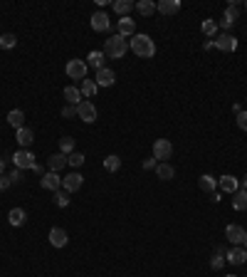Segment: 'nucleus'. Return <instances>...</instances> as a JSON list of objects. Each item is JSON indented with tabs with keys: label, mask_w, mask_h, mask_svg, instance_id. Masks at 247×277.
<instances>
[{
	"label": "nucleus",
	"mask_w": 247,
	"mask_h": 277,
	"mask_svg": "<svg viewBox=\"0 0 247 277\" xmlns=\"http://www.w3.org/2000/svg\"><path fill=\"white\" fill-rule=\"evenodd\" d=\"M64 72H67L69 79H79V82H84V79H87V72H89V65H87L84 60H69L67 67H64Z\"/></svg>",
	"instance_id": "4"
},
{
	"label": "nucleus",
	"mask_w": 247,
	"mask_h": 277,
	"mask_svg": "<svg viewBox=\"0 0 247 277\" xmlns=\"http://www.w3.org/2000/svg\"><path fill=\"white\" fill-rule=\"evenodd\" d=\"M233 208L235 210H247V191H235V198H233Z\"/></svg>",
	"instance_id": "31"
},
{
	"label": "nucleus",
	"mask_w": 247,
	"mask_h": 277,
	"mask_svg": "<svg viewBox=\"0 0 247 277\" xmlns=\"http://www.w3.org/2000/svg\"><path fill=\"white\" fill-rule=\"evenodd\" d=\"M62 117H64V119H74V117H77V107H74V104H67V107L62 109Z\"/></svg>",
	"instance_id": "38"
},
{
	"label": "nucleus",
	"mask_w": 247,
	"mask_h": 277,
	"mask_svg": "<svg viewBox=\"0 0 247 277\" xmlns=\"http://www.w3.org/2000/svg\"><path fill=\"white\" fill-rule=\"evenodd\" d=\"M119 35H122V37H133V35H136V20L122 17V20H119Z\"/></svg>",
	"instance_id": "20"
},
{
	"label": "nucleus",
	"mask_w": 247,
	"mask_h": 277,
	"mask_svg": "<svg viewBox=\"0 0 247 277\" xmlns=\"http://www.w3.org/2000/svg\"><path fill=\"white\" fill-rule=\"evenodd\" d=\"M245 7H247V2H245Z\"/></svg>",
	"instance_id": "47"
},
{
	"label": "nucleus",
	"mask_w": 247,
	"mask_h": 277,
	"mask_svg": "<svg viewBox=\"0 0 247 277\" xmlns=\"http://www.w3.org/2000/svg\"><path fill=\"white\" fill-rule=\"evenodd\" d=\"M82 183H84V176L77 173V171H72V173H67V176L62 178V186H64L67 193H77V191L82 188Z\"/></svg>",
	"instance_id": "9"
},
{
	"label": "nucleus",
	"mask_w": 247,
	"mask_h": 277,
	"mask_svg": "<svg viewBox=\"0 0 247 277\" xmlns=\"http://www.w3.org/2000/svg\"><path fill=\"white\" fill-rule=\"evenodd\" d=\"M7 220H10V225L20 228V225L27 220V215H25V210H22V208H12V210L7 213Z\"/></svg>",
	"instance_id": "24"
},
{
	"label": "nucleus",
	"mask_w": 247,
	"mask_h": 277,
	"mask_svg": "<svg viewBox=\"0 0 247 277\" xmlns=\"http://www.w3.org/2000/svg\"><path fill=\"white\" fill-rule=\"evenodd\" d=\"M218 188H223L225 193H235V191H240V178H235V176H220L218 178Z\"/></svg>",
	"instance_id": "12"
},
{
	"label": "nucleus",
	"mask_w": 247,
	"mask_h": 277,
	"mask_svg": "<svg viewBox=\"0 0 247 277\" xmlns=\"http://www.w3.org/2000/svg\"><path fill=\"white\" fill-rule=\"evenodd\" d=\"M67 163H69V166H74V168H79V166L84 163V153H79V151H72V153L67 156Z\"/></svg>",
	"instance_id": "35"
},
{
	"label": "nucleus",
	"mask_w": 247,
	"mask_h": 277,
	"mask_svg": "<svg viewBox=\"0 0 247 277\" xmlns=\"http://www.w3.org/2000/svg\"><path fill=\"white\" fill-rule=\"evenodd\" d=\"M0 176H5V158H0Z\"/></svg>",
	"instance_id": "44"
},
{
	"label": "nucleus",
	"mask_w": 247,
	"mask_h": 277,
	"mask_svg": "<svg viewBox=\"0 0 247 277\" xmlns=\"http://www.w3.org/2000/svg\"><path fill=\"white\" fill-rule=\"evenodd\" d=\"M213 42H215V47H218L220 52H235V50H238V37H235V35H230V32L218 35Z\"/></svg>",
	"instance_id": "7"
},
{
	"label": "nucleus",
	"mask_w": 247,
	"mask_h": 277,
	"mask_svg": "<svg viewBox=\"0 0 247 277\" xmlns=\"http://www.w3.org/2000/svg\"><path fill=\"white\" fill-rule=\"evenodd\" d=\"M104 52H99V50H94V52H89V57H87V65L94 69H104Z\"/></svg>",
	"instance_id": "26"
},
{
	"label": "nucleus",
	"mask_w": 247,
	"mask_h": 277,
	"mask_svg": "<svg viewBox=\"0 0 247 277\" xmlns=\"http://www.w3.org/2000/svg\"><path fill=\"white\" fill-rule=\"evenodd\" d=\"M40 186L45 188V191H60L62 188V178H60V173H55V171H47L42 178H40Z\"/></svg>",
	"instance_id": "10"
},
{
	"label": "nucleus",
	"mask_w": 247,
	"mask_h": 277,
	"mask_svg": "<svg viewBox=\"0 0 247 277\" xmlns=\"http://www.w3.org/2000/svg\"><path fill=\"white\" fill-rule=\"evenodd\" d=\"M114 10H117V15L128 17V12L133 10V2L131 0H114Z\"/></svg>",
	"instance_id": "29"
},
{
	"label": "nucleus",
	"mask_w": 247,
	"mask_h": 277,
	"mask_svg": "<svg viewBox=\"0 0 247 277\" xmlns=\"http://www.w3.org/2000/svg\"><path fill=\"white\" fill-rule=\"evenodd\" d=\"M50 243H52L55 248H64V245L69 243L67 230H64V228H52V230H50Z\"/></svg>",
	"instance_id": "18"
},
{
	"label": "nucleus",
	"mask_w": 247,
	"mask_h": 277,
	"mask_svg": "<svg viewBox=\"0 0 247 277\" xmlns=\"http://www.w3.org/2000/svg\"><path fill=\"white\" fill-rule=\"evenodd\" d=\"M198 186H200L203 193H215V188H218V178L210 176V173H203V176L198 178Z\"/></svg>",
	"instance_id": "16"
},
{
	"label": "nucleus",
	"mask_w": 247,
	"mask_h": 277,
	"mask_svg": "<svg viewBox=\"0 0 247 277\" xmlns=\"http://www.w3.org/2000/svg\"><path fill=\"white\" fill-rule=\"evenodd\" d=\"M12 183H10V178L7 176H0V191H5V188H10Z\"/></svg>",
	"instance_id": "42"
},
{
	"label": "nucleus",
	"mask_w": 247,
	"mask_h": 277,
	"mask_svg": "<svg viewBox=\"0 0 247 277\" xmlns=\"http://www.w3.org/2000/svg\"><path fill=\"white\" fill-rule=\"evenodd\" d=\"M99 87H112L114 82H117V72L114 69H109V67H104V69H97V79H94Z\"/></svg>",
	"instance_id": "14"
},
{
	"label": "nucleus",
	"mask_w": 247,
	"mask_h": 277,
	"mask_svg": "<svg viewBox=\"0 0 247 277\" xmlns=\"http://www.w3.org/2000/svg\"><path fill=\"white\" fill-rule=\"evenodd\" d=\"M7 178H10V183H20V181H22V171L17 168V171H12Z\"/></svg>",
	"instance_id": "40"
},
{
	"label": "nucleus",
	"mask_w": 247,
	"mask_h": 277,
	"mask_svg": "<svg viewBox=\"0 0 247 277\" xmlns=\"http://www.w3.org/2000/svg\"><path fill=\"white\" fill-rule=\"evenodd\" d=\"M60 151L64 153V156H69L72 151H74V138H69V137H62L60 138Z\"/></svg>",
	"instance_id": "34"
},
{
	"label": "nucleus",
	"mask_w": 247,
	"mask_h": 277,
	"mask_svg": "<svg viewBox=\"0 0 247 277\" xmlns=\"http://www.w3.org/2000/svg\"><path fill=\"white\" fill-rule=\"evenodd\" d=\"M133 7H136V10H138L141 15H146V17L156 12V2H153V0H138V2H136Z\"/></svg>",
	"instance_id": "28"
},
{
	"label": "nucleus",
	"mask_w": 247,
	"mask_h": 277,
	"mask_svg": "<svg viewBox=\"0 0 247 277\" xmlns=\"http://www.w3.org/2000/svg\"><path fill=\"white\" fill-rule=\"evenodd\" d=\"M128 50L136 55V57H153L156 55V45H153V40L148 37V35H133L131 40H128Z\"/></svg>",
	"instance_id": "1"
},
{
	"label": "nucleus",
	"mask_w": 247,
	"mask_h": 277,
	"mask_svg": "<svg viewBox=\"0 0 247 277\" xmlns=\"http://www.w3.org/2000/svg\"><path fill=\"white\" fill-rule=\"evenodd\" d=\"M223 265H225V258H223L220 253H215V258L210 260V268H213V270H223Z\"/></svg>",
	"instance_id": "36"
},
{
	"label": "nucleus",
	"mask_w": 247,
	"mask_h": 277,
	"mask_svg": "<svg viewBox=\"0 0 247 277\" xmlns=\"http://www.w3.org/2000/svg\"><path fill=\"white\" fill-rule=\"evenodd\" d=\"M17 45V37L12 35V32H5V35H0V47L2 50H12Z\"/></svg>",
	"instance_id": "33"
},
{
	"label": "nucleus",
	"mask_w": 247,
	"mask_h": 277,
	"mask_svg": "<svg viewBox=\"0 0 247 277\" xmlns=\"http://www.w3.org/2000/svg\"><path fill=\"white\" fill-rule=\"evenodd\" d=\"M32 171H35V173H37V176H45V168H42V166H40V163H35V166H32Z\"/></svg>",
	"instance_id": "43"
},
{
	"label": "nucleus",
	"mask_w": 247,
	"mask_h": 277,
	"mask_svg": "<svg viewBox=\"0 0 247 277\" xmlns=\"http://www.w3.org/2000/svg\"><path fill=\"white\" fill-rule=\"evenodd\" d=\"M200 30H203L205 37H218V22H215V20H203Z\"/></svg>",
	"instance_id": "32"
},
{
	"label": "nucleus",
	"mask_w": 247,
	"mask_h": 277,
	"mask_svg": "<svg viewBox=\"0 0 247 277\" xmlns=\"http://www.w3.org/2000/svg\"><path fill=\"white\" fill-rule=\"evenodd\" d=\"M104 168H107L109 173H117V171L122 168V158H119L117 153H112V156H107V158H104Z\"/></svg>",
	"instance_id": "30"
},
{
	"label": "nucleus",
	"mask_w": 247,
	"mask_h": 277,
	"mask_svg": "<svg viewBox=\"0 0 247 277\" xmlns=\"http://www.w3.org/2000/svg\"><path fill=\"white\" fill-rule=\"evenodd\" d=\"M64 99H67V104H82L84 99H82V92H79V87H64Z\"/></svg>",
	"instance_id": "21"
},
{
	"label": "nucleus",
	"mask_w": 247,
	"mask_h": 277,
	"mask_svg": "<svg viewBox=\"0 0 247 277\" xmlns=\"http://www.w3.org/2000/svg\"><path fill=\"white\" fill-rule=\"evenodd\" d=\"M7 124L15 127V129H22V127H25V112H22V109H12V112L7 114Z\"/></svg>",
	"instance_id": "22"
},
{
	"label": "nucleus",
	"mask_w": 247,
	"mask_h": 277,
	"mask_svg": "<svg viewBox=\"0 0 247 277\" xmlns=\"http://www.w3.org/2000/svg\"><path fill=\"white\" fill-rule=\"evenodd\" d=\"M238 17H240L238 5H235V2H233V5H228V7H225V15H223V27H225V30H228V27H233Z\"/></svg>",
	"instance_id": "19"
},
{
	"label": "nucleus",
	"mask_w": 247,
	"mask_h": 277,
	"mask_svg": "<svg viewBox=\"0 0 247 277\" xmlns=\"http://www.w3.org/2000/svg\"><path fill=\"white\" fill-rule=\"evenodd\" d=\"M156 176L163 178V181H171V178L176 176V168H173L171 163H158V166H156Z\"/></svg>",
	"instance_id": "27"
},
{
	"label": "nucleus",
	"mask_w": 247,
	"mask_h": 277,
	"mask_svg": "<svg viewBox=\"0 0 247 277\" xmlns=\"http://www.w3.org/2000/svg\"><path fill=\"white\" fill-rule=\"evenodd\" d=\"M171 156H173V143L168 138H156L153 141V158L158 163H166V158H171Z\"/></svg>",
	"instance_id": "3"
},
{
	"label": "nucleus",
	"mask_w": 247,
	"mask_h": 277,
	"mask_svg": "<svg viewBox=\"0 0 247 277\" xmlns=\"http://www.w3.org/2000/svg\"><path fill=\"white\" fill-rule=\"evenodd\" d=\"M97 89H99V84H97L94 79H84V82L79 84V92H82V97H87V99H92V97L97 94Z\"/></svg>",
	"instance_id": "23"
},
{
	"label": "nucleus",
	"mask_w": 247,
	"mask_h": 277,
	"mask_svg": "<svg viewBox=\"0 0 247 277\" xmlns=\"http://www.w3.org/2000/svg\"><path fill=\"white\" fill-rule=\"evenodd\" d=\"M109 27H112L109 15H107L104 10H97V12L92 15V30H94V32H107Z\"/></svg>",
	"instance_id": "11"
},
{
	"label": "nucleus",
	"mask_w": 247,
	"mask_h": 277,
	"mask_svg": "<svg viewBox=\"0 0 247 277\" xmlns=\"http://www.w3.org/2000/svg\"><path fill=\"white\" fill-rule=\"evenodd\" d=\"M12 163H15L20 171H25V168H30V171H32V166H35L37 161H35V153H32V151L20 148V151H15V153H12Z\"/></svg>",
	"instance_id": "5"
},
{
	"label": "nucleus",
	"mask_w": 247,
	"mask_h": 277,
	"mask_svg": "<svg viewBox=\"0 0 247 277\" xmlns=\"http://www.w3.org/2000/svg\"><path fill=\"white\" fill-rule=\"evenodd\" d=\"M55 203H57L60 208H67V206H69V198H67L62 191H55Z\"/></svg>",
	"instance_id": "37"
},
{
	"label": "nucleus",
	"mask_w": 247,
	"mask_h": 277,
	"mask_svg": "<svg viewBox=\"0 0 247 277\" xmlns=\"http://www.w3.org/2000/svg\"><path fill=\"white\" fill-rule=\"evenodd\" d=\"M225 277H238V275H225Z\"/></svg>",
	"instance_id": "46"
},
{
	"label": "nucleus",
	"mask_w": 247,
	"mask_h": 277,
	"mask_svg": "<svg viewBox=\"0 0 247 277\" xmlns=\"http://www.w3.org/2000/svg\"><path fill=\"white\" fill-rule=\"evenodd\" d=\"M128 52V42L122 35H112L107 42H104V55L112 57V60H124V55Z\"/></svg>",
	"instance_id": "2"
},
{
	"label": "nucleus",
	"mask_w": 247,
	"mask_h": 277,
	"mask_svg": "<svg viewBox=\"0 0 247 277\" xmlns=\"http://www.w3.org/2000/svg\"><path fill=\"white\" fill-rule=\"evenodd\" d=\"M243 186H245V191H247V176H245V178H243Z\"/></svg>",
	"instance_id": "45"
},
{
	"label": "nucleus",
	"mask_w": 247,
	"mask_h": 277,
	"mask_svg": "<svg viewBox=\"0 0 247 277\" xmlns=\"http://www.w3.org/2000/svg\"><path fill=\"white\" fill-rule=\"evenodd\" d=\"M156 166H158L156 158H146V161H143V171H151V168H156Z\"/></svg>",
	"instance_id": "41"
},
{
	"label": "nucleus",
	"mask_w": 247,
	"mask_h": 277,
	"mask_svg": "<svg viewBox=\"0 0 247 277\" xmlns=\"http://www.w3.org/2000/svg\"><path fill=\"white\" fill-rule=\"evenodd\" d=\"M77 117H79L84 124H92V122H97V107L84 99L82 104H77Z\"/></svg>",
	"instance_id": "8"
},
{
	"label": "nucleus",
	"mask_w": 247,
	"mask_h": 277,
	"mask_svg": "<svg viewBox=\"0 0 247 277\" xmlns=\"http://www.w3.org/2000/svg\"><path fill=\"white\" fill-rule=\"evenodd\" d=\"M225 238L233 243V245H245L247 243V230L243 228V225H235V223H230L228 228H225Z\"/></svg>",
	"instance_id": "6"
},
{
	"label": "nucleus",
	"mask_w": 247,
	"mask_h": 277,
	"mask_svg": "<svg viewBox=\"0 0 247 277\" xmlns=\"http://www.w3.org/2000/svg\"><path fill=\"white\" fill-rule=\"evenodd\" d=\"M228 263H230V265H245L247 263V250L245 248H240V245H233V248L228 250Z\"/></svg>",
	"instance_id": "13"
},
{
	"label": "nucleus",
	"mask_w": 247,
	"mask_h": 277,
	"mask_svg": "<svg viewBox=\"0 0 247 277\" xmlns=\"http://www.w3.org/2000/svg\"><path fill=\"white\" fill-rule=\"evenodd\" d=\"M17 143H20V148H27V146H32V141H35V132L32 129H27V127H22V129H17Z\"/></svg>",
	"instance_id": "17"
},
{
	"label": "nucleus",
	"mask_w": 247,
	"mask_h": 277,
	"mask_svg": "<svg viewBox=\"0 0 247 277\" xmlns=\"http://www.w3.org/2000/svg\"><path fill=\"white\" fill-rule=\"evenodd\" d=\"M238 127H240L243 132H247V112H240V114H238Z\"/></svg>",
	"instance_id": "39"
},
{
	"label": "nucleus",
	"mask_w": 247,
	"mask_h": 277,
	"mask_svg": "<svg viewBox=\"0 0 247 277\" xmlns=\"http://www.w3.org/2000/svg\"><path fill=\"white\" fill-rule=\"evenodd\" d=\"M156 10L161 15H176L181 10V2L178 0H161V2H156Z\"/></svg>",
	"instance_id": "15"
},
{
	"label": "nucleus",
	"mask_w": 247,
	"mask_h": 277,
	"mask_svg": "<svg viewBox=\"0 0 247 277\" xmlns=\"http://www.w3.org/2000/svg\"><path fill=\"white\" fill-rule=\"evenodd\" d=\"M47 163H50V171H55V173H57V171H62V168H64V163H67V156H64V153H52V156H50V158H47Z\"/></svg>",
	"instance_id": "25"
}]
</instances>
